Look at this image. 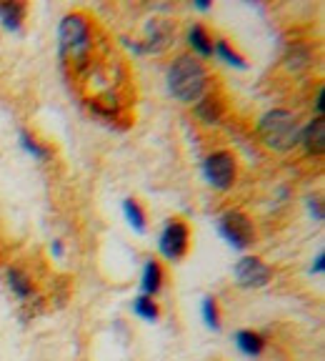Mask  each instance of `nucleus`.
Segmentation results:
<instances>
[{
  "instance_id": "1",
  "label": "nucleus",
  "mask_w": 325,
  "mask_h": 361,
  "mask_svg": "<svg viewBox=\"0 0 325 361\" xmlns=\"http://www.w3.org/2000/svg\"><path fill=\"white\" fill-rule=\"evenodd\" d=\"M210 73L198 56H178L168 68V88L180 103H198L208 93Z\"/></svg>"
},
{
  "instance_id": "2",
  "label": "nucleus",
  "mask_w": 325,
  "mask_h": 361,
  "mask_svg": "<svg viewBox=\"0 0 325 361\" xmlns=\"http://www.w3.org/2000/svg\"><path fill=\"white\" fill-rule=\"evenodd\" d=\"M60 58L73 68H83L93 53V25L83 13H68L58 28Z\"/></svg>"
},
{
  "instance_id": "3",
  "label": "nucleus",
  "mask_w": 325,
  "mask_h": 361,
  "mask_svg": "<svg viewBox=\"0 0 325 361\" xmlns=\"http://www.w3.org/2000/svg\"><path fill=\"white\" fill-rule=\"evenodd\" d=\"M258 138L270 151L288 153L298 146V138H300L298 116L288 108H273V111L263 113L258 121Z\"/></svg>"
},
{
  "instance_id": "4",
  "label": "nucleus",
  "mask_w": 325,
  "mask_h": 361,
  "mask_svg": "<svg viewBox=\"0 0 325 361\" xmlns=\"http://www.w3.org/2000/svg\"><path fill=\"white\" fill-rule=\"evenodd\" d=\"M203 176L213 188L228 191L238 178V161L230 151H213L203 161Z\"/></svg>"
},
{
  "instance_id": "5",
  "label": "nucleus",
  "mask_w": 325,
  "mask_h": 361,
  "mask_svg": "<svg viewBox=\"0 0 325 361\" xmlns=\"http://www.w3.org/2000/svg\"><path fill=\"white\" fill-rule=\"evenodd\" d=\"M218 231L233 248H248L255 241V226L243 211H225L218 219Z\"/></svg>"
},
{
  "instance_id": "6",
  "label": "nucleus",
  "mask_w": 325,
  "mask_h": 361,
  "mask_svg": "<svg viewBox=\"0 0 325 361\" xmlns=\"http://www.w3.org/2000/svg\"><path fill=\"white\" fill-rule=\"evenodd\" d=\"M160 254L170 261H178L188 254V246H191V228L183 224L180 219H170L165 224L160 233Z\"/></svg>"
},
{
  "instance_id": "7",
  "label": "nucleus",
  "mask_w": 325,
  "mask_h": 361,
  "mask_svg": "<svg viewBox=\"0 0 325 361\" xmlns=\"http://www.w3.org/2000/svg\"><path fill=\"white\" fill-rule=\"evenodd\" d=\"M233 274H236L238 283L246 288H260V286H268L270 279H273V271H270L268 264H263L260 259H255V256H246V259H241L236 264V269H233Z\"/></svg>"
},
{
  "instance_id": "8",
  "label": "nucleus",
  "mask_w": 325,
  "mask_h": 361,
  "mask_svg": "<svg viewBox=\"0 0 325 361\" xmlns=\"http://www.w3.org/2000/svg\"><path fill=\"white\" fill-rule=\"evenodd\" d=\"M173 38H175V25H170L168 20L158 18V20H153L151 25H148V38L141 48L148 53H162L173 43Z\"/></svg>"
},
{
  "instance_id": "9",
  "label": "nucleus",
  "mask_w": 325,
  "mask_h": 361,
  "mask_svg": "<svg viewBox=\"0 0 325 361\" xmlns=\"http://www.w3.org/2000/svg\"><path fill=\"white\" fill-rule=\"evenodd\" d=\"M298 143H303L308 156H323V148H325V118L323 116H315L305 128H300Z\"/></svg>"
},
{
  "instance_id": "10",
  "label": "nucleus",
  "mask_w": 325,
  "mask_h": 361,
  "mask_svg": "<svg viewBox=\"0 0 325 361\" xmlns=\"http://www.w3.org/2000/svg\"><path fill=\"white\" fill-rule=\"evenodd\" d=\"M196 113H198V118H200L203 123H208V126L220 123V118H223V101H220L215 93H210V90H208L205 96L196 103Z\"/></svg>"
},
{
  "instance_id": "11",
  "label": "nucleus",
  "mask_w": 325,
  "mask_h": 361,
  "mask_svg": "<svg viewBox=\"0 0 325 361\" xmlns=\"http://www.w3.org/2000/svg\"><path fill=\"white\" fill-rule=\"evenodd\" d=\"M25 3H18V0H6L0 3V23L6 25L8 30H18L25 20Z\"/></svg>"
},
{
  "instance_id": "12",
  "label": "nucleus",
  "mask_w": 325,
  "mask_h": 361,
  "mask_svg": "<svg viewBox=\"0 0 325 361\" xmlns=\"http://www.w3.org/2000/svg\"><path fill=\"white\" fill-rule=\"evenodd\" d=\"M188 43H191V48L198 53L200 58H210L213 56V38H210V33H208L205 28H203L200 23H196L191 30H188Z\"/></svg>"
},
{
  "instance_id": "13",
  "label": "nucleus",
  "mask_w": 325,
  "mask_h": 361,
  "mask_svg": "<svg viewBox=\"0 0 325 361\" xmlns=\"http://www.w3.org/2000/svg\"><path fill=\"white\" fill-rule=\"evenodd\" d=\"M162 279H165V274H162V266L158 264L155 259H151L146 264V269H143V296H155L158 291L162 288Z\"/></svg>"
},
{
  "instance_id": "14",
  "label": "nucleus",
  "mask_w": 325,
  "mask_h": 361,
  "mask_svg": "<svg viewBox=\"0 0 325 361\" xmlns=\"http://www.w3.org/2000/svg\"><path fill=\"white\" fill-rule=\"evenodd\" d=\"M236 344L246 356H260L265 349V338L253 329H243V331L236 334Z\"/></svg>"
},
{
  "instance_id": "15",
  "label": "nucleus",
  "mask_w": 325,
  "mask_h": 361,
  "mask_svg": "<svg viewBox=\"0 0 325 361\" xmlns=\"http://www.w3.org/2000/svg\"><path fill=\"white\" fill-rule=\"evenodd\" d=\"M8 288L15 293L18 299H30L33 296V279L23 269H8Z\"/></svg>"
},
{
  "instance_id": "16",
  "label": "nucleus",
  "mask_w": 325,
  "mask_h": 361,
  "mask_svg": "<svg viewBox=\"0 0 325 361\" xmlns=\"http://www.w3.org/2000/svg\"><path fill=\"white\" fill-rule=\"evenodd\" d=\"M133 311L141 319H146V322H155L158 316H160V306L153 301V296H138L133 301Z\"/></svg>"
},
{
  "instance_id": "17",
  "label": "nucleus",
  "mask_w": 325,
  "mask_h": 361,
  "mask_svg": "<svg viewBox=\"0 0 325 361\" xmlns=\"http://www.w3.org/2000/svg\"><path fill=\"white\" fill-rule=\"evenodd\" d=\"M123 211H125L128 224L133 226L135 231H146V214H143L141 203L135 201V198H128V201L123 203Z\"/></svg>"
},
{
  "instance_id": "18",
  "label": "nucleus",
  "mask_w": 325,
  "mask_h": 361,
  "mask_svg": "<svg viewBox=\"0 0 325 361\" xmlns=\"http://www.w3.org/2000/svg\"><path fill=\"white\" fill-rule=\"evenodd\" d=\"M213 53L218 58H223L228 66H236V68H246V58L241 56V53L236 51V48H230V43L228 40H218L215 43V48H213Z\"/></svg>"
},
{
  "instance_id": "19",
  "label": "nucleus",
  "mask_w": 325,
  "mask_h": 361,
  "mask_svg": "<svg viewBox=\"0 0 325 361\" xmlns=\"http://www.w3.org/2000/svg\"><path fill=\"white\" fill-rule=\"evenodd\" d=\"M203 322L208 324V329H213V331L220 329V309L213 296H205V299H203Z\"/></svg>"
},
{
  "instance_id": "20",
  "label": "nucleus",
  "mask_w": 325,
  "mask_h": 361,
  "mask_svg": "<svg viewBox=\"0 0 325 361\" xmlns=\"http://www.w3.org/2000/svg\"><path fill=\"white\" fill-rule=\"evenodd\" d=\"M20 143H23V148H25V151L30 153V156L40 158V161H48V158H51V148L40 146V143L35 141V138L28 133V130H23V133H20Z\"/></svg>"
},
{
  "instance_id": "21",
  "label": "nucleus",
  "mask_w": 325,
  "mask_h": 361,
  "mask_svg": "<svg viewBox=\"0 0 325 361\" xmlns=\"http://www.w3.org/2000/svg\"><path fill=\"white\" fill-rule=\"evenodd\" d=\"M308 209H310V214L315 216V221L323 219V209H320V201H318V198H310V201H308Z\"/></svg>"
},
{
  "instance_id": "22",
  "label": "nucleus",
  "mask_w": 325,
  "mask_h": 361,
  "mask_svg": "<svg viewBox=\"0 0 325 361\" xmlns=\"http://www.w3.org/2000/svg\"><path fill=\"white\" fill-rule=\"evenodd\" d=\"M315 111H318V116H323V88H318V93H315Z\"/></svg>"
},
{
  "instance_id": "23",
  "label": "nucleus",
  "mask_w": 325,
  "mask_h": 361,
  "mask_svg": "<svg viewBox=\"0 0 325 361\" xmlns=\"http://www.w3.org/2000/svg\"><path fill=\"white\" fill-rule=\"evenodd\" d=\"M313 271H315V274H323V254H318V259H315Z\"/></svg>"
},
{
  "instance_id": "24",
  "label": "nucleus",
  "mask_w": 325,
  "mask_h": 361,
  "mask_svg": "<svg viewBox=\"0 0 325 361\" xmlns=\"http://www.w3.org/2000/svg\"><path fill=\"white\" fill-rule=\"evenodd\" d=\"M53 254H56V256H60V254H63V248H60V243H58V241L53 243Z\"/></svg>"
},
{
  "instance_id": "25",
  "label": "nucleus",
  "mask_w": 325,
  "mask_h": 361,
  "mask_svg": "<svg viewBox=\"0 0 325 361\" xmlns=\"http://www.w3.org/2000/svg\"><path fill=\"white\" fill-rule=\"evenodd\" d=\"M196 8H198V11H208V8H210V3H196Z\"/></svg>"
}]
</instances>
